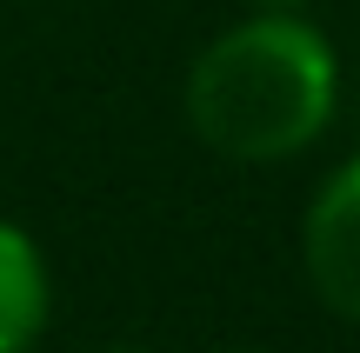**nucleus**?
<instances>
[{"label":"nucleus","instance_id":"nucleus-4","mask_svg":"<svg viewBox=\"0 0 360 353\" xmlns=\"http://www.w3.org/2000/svg\"><path fill=\"white\" fill-rule=\"evenodd\" d=\"M254 7H267V13H300L307 0H254Z\"/></svg>","mask_w":360,"mask_h":353},{"label":"nucleus","instance_id":"nucleus-1","mask_svg":"<svg viewBox=\"0 0 360 353\" xmlns=\"http://www.w3.org/2000/svg\"><path fill=\"white\" fill-rule=\"evenodd\" d=\"M340 100L334 40L300 13H267L227 27L214 47H200L187 74V127L200 147L240 167L294 160L327 133Z\"/></svg>","mask_w":360,"mask_h":353},{"label":"nucleus","instance_id":"nucleus-3","mask_svg":"<svg viewBox=\"0 0 360 353\" xmlns=\"http://www.w3.org/2000/svg\"><path fill=\"white\" fill-rule=\"evenodd\" d=\"M47 327V260L34 234L0 220V353H27Z\"/></svg>","mask_w":360,"mask_h":353},{"label":"nucleus","instance_id":"nucleus-5","mask_svg":"<svg viewBox=\"0 0 360 353\" xmlns=\"http://www.w3.org/2000/svg\"><path fill=\"white\" fill-rule=\"evenodd\" d=\"M233 353H247V347H233Z\"/></svg>","mask_w":360,"mask_h":353},{"label":"nucleus","instance_id":"nucleus-2","mask_svg":"<svg viewBox=\"0 0 360 353\" xmlns=\"http://www.w3.org/2000/svg\"><path fill=\"white\" fill-rule=\"evenodd\" d=\"M300 260H307L314 293L360 327V154L334 167L327 187L314 194L307 227H300Z\"/></svg>","mask_w":360,"mask_h":353}]
</instances>
